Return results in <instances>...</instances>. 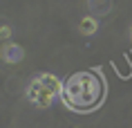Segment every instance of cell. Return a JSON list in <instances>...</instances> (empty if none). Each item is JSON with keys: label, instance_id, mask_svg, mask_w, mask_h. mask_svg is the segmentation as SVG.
<instances>
[{"label": "cell", "instance_id": "1", "mask_svg": "<svg viewBox=\"0 0 132 128\" xmlns=\"http://www.w3.org/2000/svg\"><path fill=\"white\" fill-rule=\"evenodd\" d=\"M105 97V81L98 77V72H76L72 74L65 85H63L61 99L65 106L76 110V112H87L101 106Z\"/></svg>", "mask_w": 132, "mask_h": 128}, {"label": "cell", "instance_id": "2", "mask_svg": "<svg viewBox=\"0 0 132 128\" xmlns=\"http://www.w3.org/2000/svg\"><path fill=\"white\" fill-rule=\"evenodd\" d=\"M27 99L34 103L36 108H49L52 103H54V94L49 92V90H45L43 88V83L36 79V81H31V83L27 85Z\"/></svg>", "mask_w": 132, "mask_h": 128}, {"label": "cell", "instance_id": "3", "mask_svg": "<svg viewBox=\"0 0 132 128\" xmlns=\"http://www.w3.org/2000/svg\"><path fill=\"white\" fill-rule=\"evenodd\" d=\"M2 61L9 65H14V63H20L22 58H25V50H22L18 43H5L2 45Z\"/></svg>", "mask_w": 132, "mask_h": 128}, {"label": "cell", "instance_id": "4", "mask_svg": "<svg viewBox=\"0 0 132 128\" xmlns=\"http://www.w3.org/2000/svg\"><path fill=\"white\" fill-rule=\"evenodd\" d=\"M38 81H40L43 88L49 90L54 97H61V94H63V85H65V83H63L56 74H52V72H43V74H38Z\"/></svg>", "mask_w": 132, "mask_h": 128}, {"label": "cell", "instance_id": "5", "mask_svg": "<svg viewBox=\"0 0 132 128\" xmlns=\"http://www.w3.org/2000/svg\"><path fill=\"white\" fill-rule=\"evenodd\" d=\"M96 29H98L96 16H85V18H81V22H78V32H81V34H85V36L96 34Z\"/></svg>", "mask_w": 132, "mask_h": 128}, {"label": "cell", "instance_id": "6", "mask_svg": "<svg viewBox=\"0 0 132 128\" xmlns=\"http://www.w3.org/2000/svg\"><path fill=\"white\" fill-rule=\"evenodd\" d=\"M87 7H90L92 14H96V16H105L108 11H110V0H87Z\"/></svg>", "mask_w": 132, "mask_h": 128}, {"label": "cell", "instance_id": "7", "mask_svg": "<svg viewBox=\"0 0 132 128\" xmlns=\"http://www.w3.org/2000/svg\"><path fill=\"white\" fill-rule=\"evenodd\" d=\"M11 34H14V32H11V27H9V25H2V27H0V36H2V41H9V38H11Z\"/></svg>", "mask_w": 132, "mask_h": 128}, {"label": "cell", "instance_id": "8", "mask_svg": "<svg viewBox=\"0 0 132 128\" xmlns=\"http://www.w3.org/2000/svg\"><path fill=\"white\" fill-rule=\"evenodd\" d=\"M130 38H132V27H130Z\"/></svg>", "mask_w": 132, "mask_h": 128}]
</instances>
